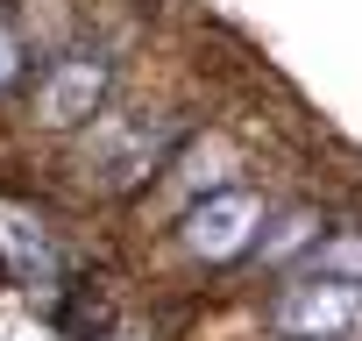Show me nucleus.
<instances>
[{
	"label": "nucleus",
	"mask_w": 362,
	"mask_h": 341,
	"mask_svg": "<svg viewBox=\"0 0 362 341\" xmlns=\"http://www.w3.org/2000/svg\"><path fill=\"white\" fill-rule=\"evenodd\" d=\"M277 327L348 341V334H355V284L341 277V284H305V291H291V299L277 306Z\"/></svg>",
	"instance_id": "obj_1"
},
{
	"label": "nucleus",
	"mask_w": 362,
	"mask_h": 341,
	"mask_svg": "<svg viewBox=\"0 0 362 341\" xmlns=\"http://www.w3.org/2000/svg\"><path fill=\"white\" fill-rule=\"evenodd\" d=\"M256 221H263V207L249 192H221V200H206L192 214V249L199 256H235V249H249Z\"/></svg>",
	"instance_id": "obj_2"
},
{
	"label": "nucleus",
	"mask_w": 362,
	"mask_h": 341,
	"mask_svg": "<svg viewBox=\"0 0 362 341\" xmlns=\"http://www.w3.org/2000/svg\"><path fill=\"white\" fill-rule=\"evenodd\" d=\"M100 86H107V71H100L93 57H71V64H57V71L43 79V114H50V121H86V114L100 107Z\"/></svg>",
	"instance_id": "obj_3"
},
{
	"label": "nucleus",
	"mask_w": 362,
	"mask_h": 341,
	"mask_svg": "<svg viewBox=\"0 0 362 341\" xmlns=\"http://www.w3.org/2000/svg\"><path fill=\"white\" fill-rule=\"evenodd\" d=\"M8 79H15V36L0 29V86H8Z\"/></svg>",
	"instance_id": "obj_4"
}]
</instances>
